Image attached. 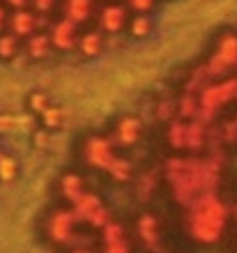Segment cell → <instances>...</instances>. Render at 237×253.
Returning <instances> with one entry per match:
<instances>
[{"mask_svg":"<svg viewBox=\"0 0 237 253\" xmlns=\"http://www.w3.org/2000/svg\"><path fill=\"white\" fill-rule=\"evenodd\" d=\"M221 180V164L217 159L173 157L166 164V182L173 189L175 203L189 207L205 193H214Z\"/></svg>","mask_w":237,"mask_h":253,"instance_id":"6da1fadb","label":"cell"},{"mask_svg":"<svg viewBox=\"0 0 237 253\" xmlns=\"http://www.w3.org/2000/svg\"><path fill=\"white\" fill-rule=\"evenodd\" d=\"M231 221V207L214 193H205L187 207L185 228L191 240L200 244H212L224 237Z\"/></svg>","mask_w":237,"mask_h":253,"instance_id":"7a4b0ae2","label":"cell"},{"mask_svg":"<svg viewBox=\"0 0 237 253\" xmlns=\"http://www.w3.org/2000/svg\"><path fill=\"white\" fill-rule=\"evenodd\" d=\"M237 99V76L235 79H224L217 83H207L203 90L196 92L198 113L196 118L205 125H210L214 115H219L231 101Z\"/></svg>","mask_w":237,"mask_h":253,"instance_id":"3957f363","label":"cell"},{"mask_svg":"<svg viewBox=\"0 0 237 253\" xmlns=\"http://www.w3.org/2000/svg\"><path fill=\"white\" fill-rule=\"evenodd\" d=\"M79 216L72 207H60L55 212H51L47 221V235L53 244H62V247H86V242L79 240L81 235L76 233L79 228Z\"/></svg>","mask_w":237,"mask_h":253,"instance_id":"277c9868","label":"cell"},{"mask_svg":"<svg viewBox=\"0 0 237 253\" xmlns=\"http://www.w3.org/2000/svg\"><path fill=\"white\" fill-rule=\"evenodd\" d=\"M235 67H237V35L224 33L214 44V53L210 55V60L205 65V72H207L210 79H217V76H226Z\"/></svg>","mask_w":237,"mask_h":253,"instance_id":"5b68a950","label":"cell"},{"mask_svg":"<svg viewBox=\"0 0 237 253\" xmlns=\"http://www.w3.org/2000/svg\"><path fill=\"white\" fill-rule=\"evenodd\" d=\"M81 157L90 168L106 170L108 164L115 159V145L111 138H104V136H88L81 145Z\"/></svg>","mask_w":237,"mask_h":253,"instance_id":"8992f818","label":"cell"},{"mask_svg":"<svg viewBox=\"0 0 237 253\" xmlns=\"http://www.w3.org/2000/svg\"><path fill=\"white\" fill-rule=\"evenodd\" d=\"M42 28V19L33 9H12V14L7 16V33H12L14 37H19L21 42L37 33Z\"/></svg>","mask_w":237,"mask_h":253,"instance_id":"52a82bcc","label":"cell"},{"mask_svg":"<svg viewBox=\"0 0 237 253\" xmlns=\"http://www.w3.org/2000/svg\"><path fill=\"white\" fill-rule=\"evenodd\" d=\"M127 16H129V9L125 5H120V2H106L99 9L97 23L106 35H118L127 26Z\"/></svg>","mask_w":237,"mask_h":253,"instance_id":"ba28073f","label":"cell"},{"mask_svg":"<svg viewBox=\"0 0 237 253\" xmlns=\"http://www.w3.org/2000/svg\"><path fill=\"white\" fill-rule=\"evenodd\" d=\"M141 133H143V125H141L139 118L125 115V118H120L118 125H115V131H113L111 140L115 147H134L139 143Z\"/></svg>","mask_w":237,"mask_h":253,"instance_id":"9c48e42d","label":"cell"},{"mask_svg":"<svg viewBox=\"0 0 237 253\" xmlns=\"http://www.w3.org/2000/svg\"><path fill=\"white\" fill-rule=\"evenodd\" d=\"M48 40H51L53 48H58V51H69V48L76 46L79 26H74L72 21H67V19L55 21L51 28V33H48Z\"/></svg>","mask_w":237,"mask_h":253,"instance_id":"30bf717a","label":"cell"},{"mask_svg":"<svg viewBox=\"0 0 237 253\" xmlns=\"http://www.w3.org/2000/svg\"><path fill=\"white\" fill-rule=\"evenodd\" d=\"M95 16V0H62V19L83 26Z\"/></svg>","mask_w":237,"mask_h":253,"instance_id":"8fae6325","label":"cell"},{"mask_svg":"<svg viewBox=\"0 0 237 253\" xmlns=\"http://www.w3.org/2000/svg\"><path fill=\"white\" fill-rule=\"evenodd\" d=\"M51 51H53V46H51V40H48V33L37 30V33H33L30 37L23 40V53L30 60H44V58H48Z\"/></svg>","mask_w":237,"mask_h":253,"instance_id":"7c38bea8","label":"cell"},{"mask_svg":"<svg viewBox=\"0 0 237 253\" xmlns=\"http://www.w3.org/2000/svg\"><path fill=\"white\" fill-rule=\"evenodd\" d=\"M139 240L145 247H154L161 240V223L154 214H143L139 216Z\"/></svg>","mask_w":237,"mask_h":253,"instance_id":"4fadbf2b","label":"cell"},{"mask_svg":"<svg viewBox=\"0 0 237 253\" xmlns=\"http://www.w3.org/2000/svg\"><path fill=\"white\" fill-rule=\"evenodd\" d=\"M76 46H79L81 55H86V58H97V55L104 51V37H101V33H97V30L79 33Z\"/></svg>","mask_w":237,"mask_h":253,"instance_id":"5bb4252c","label":"cell"},{"mask_svg":"<svg viewBox=\"0 0 237 253\" xmlns=\"http://www.w3.org/2000/svg\"><path fill=\"white\" fill-rule=\"evenodd\" d=\"M86 191V184H83V177L76 173H67L60 177V193H62V198L67 203H72L79 193Z\"/></svg>","mask_w":237,"mask_h":253,"instance_id":"9a60e30c","label":"cell"},{"mask_svg":"<svg viewBox=\"0 0 237 253\" xmlns=\"http://www.w3.org/2000/svg\"><path fill=\"white\" fill-rule=\"evenodd\" d=\"M21 53V40L12 33H0V60H14Z\"/></svg>","mask_w":237,"mask_h":253,"instance_id":"2e32d148","label":"cell"},{"mask_svg":"<svg viewBox=\"0 0 237 253\" xmlns=\"http://www.w3.org/2000/svg\"><path fill=\"white\" fill-rule=\"evenodd\" d=\"M106 173L111 175L113 180H118V182H129L132 180V175H134V168H132V164H129L127 159H122V157L115 154V159L108 164Z\"/></svg>","mask_w":237,"mask_h":253,"instance_id":"e0dca14e","label":"cell"},{"mask_svg":"<svg viewBox=\"0 0 237 253\" xmlns=\"http://www.w3.org/2000/svg\"><path fill=\"white\" fill-rule=\"evenodd\" d=\"M62 108L60 106H53V104H48L44 111L40 113V120H42V126H44V131H51V129H58L60 125H62Z\"/></svg>","mask_w":237,"mask_h":253,"instance_id":"ac0fdd59","label":"cell"},{"mask_svg":"<svg viewBox=\"0 0 237 253\" xmlns=\"http://www.w3.org/2000/svg\"><path fill=\"white\" fill-rule=\"evenodd\" d=\"M129 33L134 35V37H139V40H143V37H147V35L152 33V21L147 14H136L132 21H129Z\"/></svg>","mask_w":237,"mask_h":253,"instance_id":"d6986e66","label":"cell"},{"mask_svg":"<svg viewBox=\"0 0 237 253\" xmlns=\"http://www.w3.org/2000/svg\"><path fill=\"white\" fill-rule=\"evenodd\" d=\"M19 173V164L12 154L0 152V182H12Z\"/></svg>","mask_w":237,"mask_h":253,"instance_id":"ffe728a7","label":"cell"},{"mask_svg":"<svg viewBox=\"0 0 237 253\" xmlns=\"http://www.w3.org/2000/svg\"><path fill=\"white\" fill-rule=\"evenodd\" d=\"M48 104H51V101H48V94L47 92H33L30 97H28V108H30V111H35L37 115H40L42 111L48 106Z\"/></svg>","mask_w":237,"mask_h":253,"instance_id":"44dd1931","label":"cell"},{"mask_svg":"<svg viewBox=\"0 0 237 253\" xmlns=\"http://www.w3.org/2000/svg\"><path fill=\"white\" fill-rule=\"evenodd\" d=\"M127 9H134L136 14H147L152 7L157 5V0H125Z\"/></svg>","mask_w":237,"mask_h":253,"instance_id":"7402d4cb","label":"cell"},{"mask_svg":"<svg viewBox=\"0 0 237 253\" xmlns=\"http://www.w3.org/2000/svg\"><path fill=\"white\" fill-rule=\"evenodd\" d=\"M30 5H33V12L37 16H44V14H51L58 5V0H30Z\"/></svg>","mask_w":237,"mask_h":253,"instance_id":"603a6c76","label":"cell"},{"mask_svg":"<svg viewBox=\"0 0 237 253\" xmlns=\"http://www.w3.org/2000/svg\"><path fill=\"white\" fill-rule=\"evenodd\" d=\"M5 2V7H9V9H26L28 5H30V0H2Z\"/></svg>","mask_w":237,"mask_h":253,"instance_id":"cb8c5ba5","label":"cell"},{"mask_svg":"<svg viewBox=\"0 0 237 253\" xmlns=\"http://www.w3.org/2000/svg\"><path fill=\"white\" fill-rule=\"evenodd\" d=\"M7 16H9V14H7V7L0 5V33L7 30Z\"/></svg>","mask_w":237,"mask_h":253,"instance_id":"d4e9b609","label":"cell"},{"mask_svg":"<svg viewBox=\"0 0 237 253\" xmlns=\"http://www.w3.org/2000/svg\"><path fill=\"white\" fill-rule=\"evenodd\" d=\"M106 2H111V0H106Z\"/></svg>","mask_w":237,"mask_h":253,"instance_id":"484cf974","label":"cell"},{"mask_svg":"<svg viewBox=\"0 0 237 253\" xmlns=\"http://www.w3.org/2000/svg\"><path fill=\"white\" fill-rule=\"evenodd\" d=\"M0 129H2V126H0Z\"/></svg>","mask_w":237,"mask_h":253,"instance_id":"4316f807","label":"cell"}]
</instances>
